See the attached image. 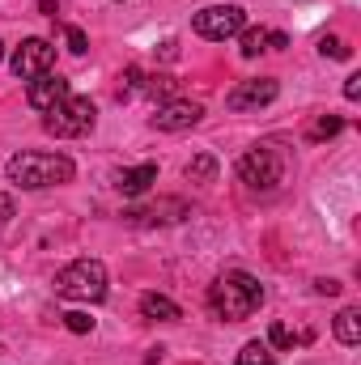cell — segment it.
Returning <instances> with one entry per match:
<instances>
[{"mask_svg": "<svg viewBox=\"0 0 361 365\" xmlns=\"http://www.w3.org/2000/svg\"><path fill=\"white\" fill-rule=\"evenodd\" d=\"M123 217H128L132 225H171V221H183V217H191V212H187L183 200H158V204H149V208H128Z\"/></svg>", "mask_w": 361, "mask_h": 365, "instance_id": "obj_11", "label": "cell"}, {"mask_svg": "<svg viewBox=\"0 0 361 365\" xmlns=\"http://www.w3.org/2000/svg\"><path fill=\"white\" fill-rule=\"evenodd\" d=\"M64 38H68V51H73V56H86V51H90V38H86L81 26H64Z\"/></svg>", "mask_w": 361, "mask_h": 365, "instance_id": "obj_23", "label": "cell"}, {"mask_svg": "<svg viewBox=\"0 0 361 365\" xmlns=\"http://www.w3.org/2000/svg\"><path fill=\"white\" fill-rule=\"evenodd\" d=\"M153 182H158V166H153V162H145V166H132V170H123V175L115 179V187H119L123 195H132V200H136V195H145Z\"/></svg>", "mask_w": 361, "mask_h": 365, "instance_id": "obj_12", "label": "cell"}, {"mask_svg": "<svg viewBox=\"0 0 361 365\" xmlns=\"http://www.w3.org/2000/svg\"><path fill=\"white\" fill-rule=\"evenodd\" d=\"M345 98H349V102L361 98V77H349V81H345Z\"/></svg>", "mask_w": 361, "mask_h": 365, "instance_id": "obj_26", "label": "cell"}, {"mask_svg": "<svg viewBox=\"0 0 361 365\" xmlns=\"http://www.w3.org/2000/svg\"><path fill=\"white\" fill-rule=\"evenodd\" d=\"M64 327L77 331V336H86V331H93V319L86 314V310H68V314H64Z\"/></svg>", "mask_w": 361, "mask_h": 365, "instance_id": "obj_24", "label": "cell"}, {"mask_svg": "<svg viewBox=\"0 0 361 365\" xmlns=\"http://www.w3.org/2000/svg\"><path fill=\"white\" fill-rule=\"evenodd\" d=\"M13 217V200L9 195H0V221H9Z\"/></svg>", "mask_w": 361, "mask_h": 365, "instance_id": "obj_27", "label": "cell"}, {"mask_svg": "<svg viewBox=\"0 0 361 365\" xmlns=\"http://www.w3.org/2000/svg\"><path fill=\"white\" fill-rule=\"evenodd\" d=\"M4 175H9V182H17V187H26V191H43V187L68 182L77 175V166H73V158H64V153L26 149V153H13V158L4 162Z\"/></svg>", "mask_w": 361, "mask_h": 365, "instance_id": "obj_2", "label": "cell"}, {"mask_svg": "<svg viewBox=\"0 0 361 365\" xmlns=\"http://www.w3.org/2000/svg\"><path fill=\"white\" fill-rule=\"evenodd\" d=\"M195 34L200 38H234L238 30H247V9L243 4H208V9H200L195 13Z\"/></svg>", "mask_w": 361, "mask_h": 365, "instance_id": "obj_6", "label": "cell"}, {"mask_svg": "<svg viewBox=\"0 0 361 365\" xmlns=\"http://www.w3.org/2000/svg\"><path fill=\"white\" fill-rule=\"evenodd\" d=\"M268 43H272V47H276V51H285V47H289V38H285L280 30H276V34H268Z\"/></svg>", "mask_w": 361, "mask_h": 365, "instance_id": "obj_28", "label": "cell"}, {"mask_svg": "<svg viewBox=\"0 0 361 365\" xmlns=\"http://www.w3.org/2000/svg\"><path fill=\"white\" fill-rule=\"evenodd\" d=\"M238 179L247 182L251 191H276L285 179V153L272 145H255L238 158Z\"/></svg>", "mask_w": 361, "mask_h": 365, "instance_id": "obj_4", "label": "cell"}, {"mask_svg": "<svg viewBox=\"0 0 361 365\" xmlns=\"http://www.w3.org/2000/svg\"><path fill=\"white\" fill-rule=\"evenodd\" d=\"M68 93H73V86H68L60 73H43V77H34V81L26 86V102H30L34 110H43V115H47V110H51L56 102H64Z\"/></svg>", "mask_w": 361, "mask_h": 365, "instance_id": "obj_10", "label": "cell"}, {"mask_svg": "<svg viewBox=\"0 0 361 365\" xmlns=\"http://www.w3.org/2000/svg\"><path fill=\"white\" fill-rule=\"evenodd\" d=\"M93 119H98V106H93L90 98H64V102H56L47 115H43V128L51 132V136H60V140H73V136H86L93 128Z\"/></svg>", "mask_w": 361, "mask_h": 365, "instance_id": "obj_5", "label": "cell"}, {"mask_svg": "<svg viewBox=\"0 0 361 365\" xmlns=\"http://www.w3.org/2000/svg\"><path fill=\"white\" fill-rule=\"evenodd\" d=\"M238 34H243V47H238V51H243L247 60H255V56L268 47V30H264V26H251V30H238Z\"/></svg>", "mask_w": 361, "mask_h": 365, "instance_id": "obj_19", "label": "cell"}, {"mask_svg": "<svg viewBox=\"0 0 361 365\" xmlns=\"http://www.w3.org/2000/svg\"><path fill=\"white\" fill-rule=\"evenodd\" d=\"M200 119H204V106H200V102L171 98V102H162V106H158L153 128H158V132H187V128H195Z\"/></svg>", "mask_w": 361, "mask_h": 365, "instance_id": "obj_9", "label": "cell"}, {"mask_svg": "<svg viewBox=\"0 0 361 365\" xmlns=\"http://www.w3.org/2000/svg\"><path fill=\"white\" fill-rule=\"evenodd\" d=\"M208 306H213L217 319H230V323L251 319L264 306V284L251 272H238V268L234 272H221L213 280V289H208Z\"/></svg>", "mask_w": 361, "mask_h": 365, "instance_id": "obj_1", "label": "cell"}, {"mask_svg": "<svg viewBox=\"0 0 361 365\" xmlns=\"http://www.w3.org/2000/svg\"><path fill=\"white\" fill-rule=\"evenodd\" d=\"M315 293H323V297H336V293H340V280H315Z\"/></svg>", "mask_w": 361, "mask_h": 365, "instance_id": "obj_25", "label": "cell"}, {"mask_svg": "<svg viewBox=\"0 0 361 365\" xmlns=\"http://www.w3.org/2000/svg\"><path fill=\"white\" fill-rule=\"evenodd\" d=\"M0 60H4V43H0Z\"/></svg>", "mask_w": 361, "mask_h": 365, "instance_id": "obj_29", "label": "cell"}, {"mask_svg": "<svg viewBox=\"0 0 361 365\" xmlns=\"http://www.w3.org/2000/svg\"><path fill=\"white\" fill-rule=\"evenodd\" d=\"M276 93H280V86H276L272 77H255V81H238L234 90L225 93V106H230V110H260V106H268V102H276Z\"/></svg>", "mask_w": 361, "mask_h": 365, "instance_id": "obj_8", "label": "cell"}, {"mask_svg": "<svg viewBox=\"0 0 361 365\" xmlns=\"http://www.w3.org/2000/svg\"><path fill=\"white\" fill-rule=\"evenodd\" d=\"M272 361H276V357H272V349L264 340H247L243 353H238V365H272Z\"/></svg>", "mask_w": 361, "mask_h": 365, "instance_id": "obj_18", "label": "cell"}, {"mask_svg": "<svg viewBox=\"0 0 361 365\" xmlns=\"http://www.w3.org/2000/svg\"><path fill=\"white\" fill-rule=\"evenodd\" d=\"M56 293L68 302H102L106 297V268L98 259H73L56 276Z\"/></svg>", "mask_w": 361, "mask_h": 365, "instance_id": "obj_3", "label": "cell"}, {"mask_svg": "<svg viewBox=\"0 0 361 365\" xmlns=\"http://www.w3.org/2000/svg\"><path fill=\"white\" fill-rule=\"evenodd\" d=\"M141 86H145V73H141V68H136V64H132V68H123V73H119V98H132V93L141 90Z\"/></svg>", "mask_w": 361, "mask_h": 365, "instance_id": "obj_21", "label": "cell"}, {"mask_svg": "<svg viewBox=\"0 0 361 365\" xmlns=\"http://www.w3.org/2000/svg\"><path fill=\"white\" fill-rule=\"evenodd\" d=\"M141 314H145V319H158V323H175V319H183V310L166 297V293H145V297H141Z\"/></svg>", "mask_w": 361, "mask_h": 365, "instance_id": "obj_13", "label": "cell"}, {"mask_svg": "<svg viewBox=\"0 0 361 365\" xmlns=\"http://www.w3.org/2000/svg\"><path fill=\"white\" fill-rule=\"evenodd\" d=\"M345 128V119L340 115H319V123L310 128V140H327V136H336Z\"/></svg>", "mask_w": 361, "mask_h": 365, "instance_id": "obj_20", "label": "cell"}, {"mask_svg": "<svg viewBox=\"0 0 361 365\" xmlns=\"http://www.w3.org/2000/svg\"><path fill=\"white\" fill-rule=\"evenodd\" d=\"M51 64H56V47H51L47 38H26V43L13 51V73H17L21 81H34V77L51 73Z\"/></svg>", "mask_w": 361, "mask_h": 365, "instance_id": "obj_7", "label": "cell"}, {"mask_svg": "<svg viewBox=\"0 0 361 365\" xmlns=\"http://www.w3.org/2000/svg\"><path fill=\"white\" fill-rule=\"evenodd\" d=\"M336 340H340V344H349V349L361 344V310L349 306V310H340V314H336Z\"/></svg>", "mask_w": 361, "mask_h": 365, "instance_id": "obj_14", "label": "cell"}, {"mask_svg": "<svg viewBox=\"0 0 361 365\" xmlns=\"http://www.w3.org/2000/svg\"><path fill=\"white\" fill-rule=\"evenodd\" d=\"M306 340H310V331H293L285 323H272L268 327V349H293V344H306Z\"/></svg>", "mask_w": 361, "mask_h": 365, "instance_id": "obj_15", "label": "cell"}, {"mask_svg": "<svg viewBox=\"0 0 361 365\" xmlns=\"http://www.w3.org/2000/svg\"><path fill=\"white\" fill-rule=\"evenodd\" d=\"M319 56H332V60H349L353 47L345 38H319Z\"/></svg>", "mask_w": 361, "mask_h": 365, "instance_id": "obj_22", "label": "cell"}, {"mask_svg": "<svg viewBox=\"0 0 361 365\" xmlns=\"http://www.w3.org/2000/svg\"><path fill=\"white\" fill-rule=\"evenodd\" d=\"M187 179L191 182H213L217 179V158H213V153L191 158V162H187Z\"/></svg>", "mask_w": 361, "mask_h": 365, "instance_id": "obj_17", "label": "cell"}, {"mask_svg": "<svg viewBox=\"0 0 361 365\" xmlns=\"http://www.w3.org/2000/svg\"><path fill=\"white\" fill-rule=\"evenodd\" d=\"M141 90L149 93V98H162V102H171L175 93H179V81L171 77V73H153V77H145V86Z\"/></svg>", "mask_w": 361, "mask_h": 365, "instance_id": "obj_16", "label": "cell"}]
</instances>
